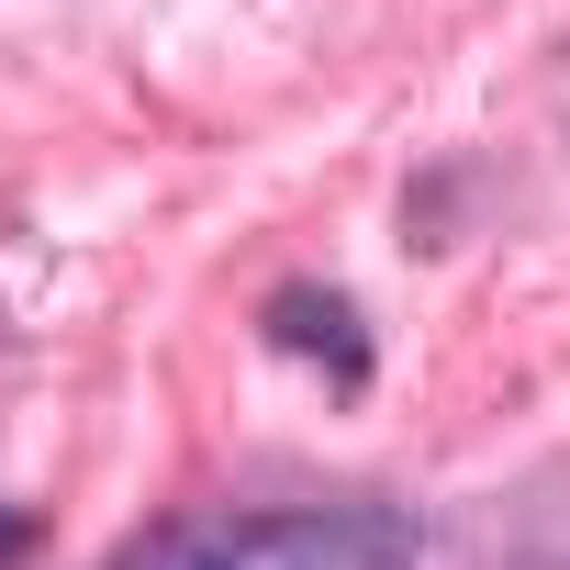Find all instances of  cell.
Segmentation results:
<instances>
[{
  "label": "cell",
  "mask_w": 570,
  "mask_h": 570,
  "mask_svg": "<svg viewBox=\"0 0 570 570\" xmlns=\"http://www.w3.org/2000/svg\"><path fill=\"white\" fill-rule=\"evenodd\" d=\"M268 336L292 347V358H325L336 381H370V347H358V314L336 292H279L268 303Z\"/></svg>",
  "instance_id": "7a4b0ae2"
},
{
  "label": "cell",
  "mask_w": 570,
  "mask_h": 570,
  "mask_svg": "<svg viewBox=\"0 0 570 570\" xmlns=\"http://www.w3.org/2000/svg\"><path fill=\"white\" fill-rule=\"evenodd\" d=\"M0 559H23V514H0Z\"/></svg>",
  "instance_id": "3957f363"
},
{
  "label": "cell",
  "mask_w": 570,
  "mask_h": 570,
  "mask_svg": "<svg viewBox=\"0 0 570 570\" xmlns=\"http://www.w3.org/2000/svg\"><path fill=\"white\" fill-rule=\"evenodd\" d=\"M425 537L403 503H224V514H168L112 570H414Z\"/></svg>",
  "instance_id": "6da1fadb"
}]
</instances>
